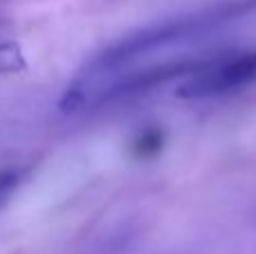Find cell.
Listing matches in <instances>:
<instances>
[{
  "instance_id": "obj_4",
  "label": "cell",
  "mask_w": 256,
  "mask_h": 254,
  "mask_svg": "<svg viewBox=\"0 0 256 254\" xmlns=\"http://www.w3.org/2000/svg\"><path fill=\"white\" fill-rule=\"evenodd\" d=\"M25 68V56L18 43H2L0 45V74L20 72Z\"/></svg>"
},
{
  "instance_id": "obj_2",
  "label": "cell",
  "mask_w": 256,
  "mask_h": 254,
  "mask_svg": "<svg viewBox=\"0 0 256 254\" xmlns=\"http://www.w3.org/2000/svg\"><path fill=\"white\" fill-rule=\"evenodd\" d=\"M256 81V52H222L214 54L200 72L186 76L178 88L182 99H209L230 94Z\"/></svg>"
},
{
  "instance_id": "obj_5",
  "label": "cell",
  "mask_w": 256,
  "mask_h": 254,
  "mask_svg": "<svg viewBox=\"0 0 256 254\" xmlns=\"http://www.w3.org/2000/svg\"><path fill=\"white\" fill-rule=\"evenodd\" d=\"M18 187H20V174L16 169H0V207L12 198Z\"/></svg>"
},
{
  "instance_id": "obj_3",
  "label": "cell",
  "mask_w": 256,
  "mask_h": 254,
  "mask_svg": "<svg viewBox=\"0 0 256 254\" xmlns=\"http://www.w3.org/2000/svg\"><path fill=\"white\" fill-rule=\"evenodd\" d=\"M164 144V133L160 128H144L142 133H137V138L132 140V156L146 160L153 158L155 153L162 148Z\"/></svg>"
},
{
  "instance_id": "obj_1",
  "label": "cell",
  "mask_w": 256,
  "mask_h": 254,
  "mask_svg": "<svg viewBox=\"0 0 256 254\" xmlns=\"http://www.w3.org/2000/svg\"><path fill=\"white\" fill-rule=\"evenodd\" d=\"M254 12H256V0H222V2L209 4V7L184 14V16L155 22V25L137 30L132 34L124 36V38H120L117 43L108 45L104 52H99L92 58L86 74L90 76L110 74V72L122 70L126 63L135 61L137 56L162 50L166 45L198 38V36H204L209 32L218 30V27L227 25V22L238 20V18Z\"/></svg>"
}]
</instances>
